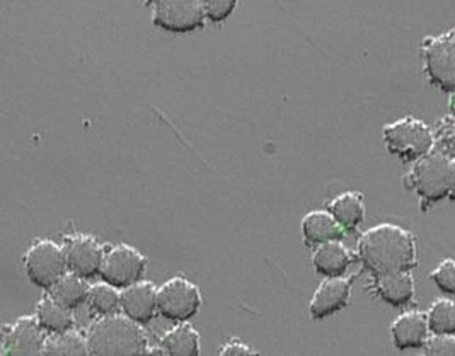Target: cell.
<instances>
[{"label":"cell","mask_w":455,"mask_h":356,"mask_svg":"<svg viewBox=\"0 0 455 356\" xmlns=\"http://www.w3.org/2000/svg\"><path fill=\"white\" fill-rule=\"evenodd\" d=\"M382 135L387 150L404 164L419 161L435 148L434 130L413 116L384 126Z\"/></svg>","instance_id":"277c9868"},{"label":"cell","mask_w":455,"mask_h":356,"mask_svg":"<svg viewBox=\"0 0 455 356\" xmlns=\"http://www.w3.org/2000/svg\"><path fill=\"white\" fill-rule=\"evenodd\" d=\"M423 352L427 355H455V335L428 336Z\"/></svg>","instance_id":"83f0119b"},{"label":"cell","mask_w":455,"mask_h":356,"mask_svg":"<svg viewBox=\"0 0 455 356\" xmlns=\"http://www.w3.org/2000/svg\"><path fill=\"white\" fill-rule=\"evenodd\" d=\"M356 257L372 278L413 272L418 265L416 239L411 232L395 224H379L358 239Z\"/></svg>","instance_id":"6da1fadb"},{"label":"cell","mask_w":455,"mask_h":356,"mask_svg":"<svg viewBox=\"0 0 455 356\" xmlns=\"http://www.w3.org/2000/svg\"><path fill=\"white\" fill-rule=\"evenodd\" d=\"M43 355H89L87 335L77 329L46 336Z\"/></svg>","instance_id":"7402d4cb"},{"label":"cell","mask_w":455,"mask_h":356,"mask_svg":"<svg viewBox=\"0 0 455 356\" xmlns=\"http://www.w3.org/2000/svg\"><path fill=\"white\" fill-rule=\"evenodd\" d=\"M428 81L443 92H455V28L421 43Z\"/></svg>","instance_id":"8992f818"},{"label":"cell","mask_w":455,"mask_h":356,"mask_svg":"<svg viewBox=\"0 0 455 356\" xmlns=\"http://www.w3.org/2000/svg\"><path fill=\"white\" fill-rule=\"evenodd\" d=\"M373 294L393 307H404L414 298V278L411 272L389 273L373 276Z\"/></svg>","instance_id":"2e32d148"},{"label":"cell","mask_w":455,"mask_h":356,"mask_svg":"<svg viewBox=\"0 0 455 356\" xmlns=\"http://www.w3.org/2000/svg\"><path fill=\"white\" fill-rule=\"evenodd\" d=\"M89 355H145L148 339L142 324L128 315H100L87 329Z\"/></svg>","instance_id":"7a4b0ae2"},{"label":"cell","mask_w":455,"mask_h":356,"mask_svg":"<svg viewBox=\"0 0 455 356\" xmlns=\"http://www.w3.org/2000/svg\"><path fill=\"white\" fill-rule=\"evenodd\" d=\"M451 200H455V157L451 159Z\"/></svg>","instance_id":"f546056e"},{"label":"cell","mask_w":455,"mask_h":356,"mask_svg":"<svg viewBox=\"0 0 455 356\" xmlns=\"http://www.w3.org/2000/svg\"><path fill=\"white\" fill-rule=\"evenodd\" d=\"M200 341L198 331L185 320L164 333L159 344L164 346L167 355H200Z\"/></svg>","instance_id":"44dd1931"},{"label":"cell","mask_w":455,"mask_h":356,"mask_svg":"<svg viewBox=\"0 0 455 356\" xmlns=\"http://www.w3.org/2000/svg\"><path fill=\"white\" fill-rule=\"evenodd\" d=\"M219 355H258V352L252 346H249L248 343L232 337L219 350Z\"/></svg>","instance_id":"f1b7e54d"},{"label":"cell","mask_w":455,"mask_h":356,"mask_svg":"<svg viewBox=\"0 0 455 356\" xmlns=\"http://www.w3.org/2000/svg\"><path fill=\"white\" fill-rule=\"evenodd\" d=\"M430 278L440 289V292L455 298V259H443L434 272L430 273Z\"/></svg>","instance_id":"484cf974"},{"label":"cell","mask_w":455,"mask_h":356,"mask_svg":"<svg viewBox=\"0 0 455 356\" xmlns=\"http://www.w3.org/2000/svg\"><path fill=\"white\" fill-rule=\"evenodd\" d=\"M36 319L40 322L44 333H62L67 329H72L76 326V319L70 309L60 305L57 300L52 298V295H43L36 305Z\"/></svg>","instance_id":"ffe728a7"},{"label":"cell","mask_w":455,"mask_h":356,"mask_svg":"<svg viewBox=\"0 0 455 356\" xmlns=\"http://www.w3.org/2000/svg\"><path fill=\"white\" fill-rule=\"evenodd\" d=\"M120 300H122V290L103 280L91 285L87 305L92 314H115L120 309Z\"/></svg>","instance_id":"603a6c76"},{"label":"cell","mask_w":455,"mask_h":356,"mask_svg":"<svg viewBox=\"0 0 455 356\" xmlns=\"http://www.w3.org/2000/svg\"><path fill=\"white\" fill-rule=\"evenodd\" d=\"M157 290L159 289L148 280H140L124 287L122 289L120 311L140 324H148L159 314Z\"/></svg>","instance_id":"4fadbf2b"},{"label":"cell","mask_w":455,"mask_h":356,"mask_svg":"<svg viewBox=\"0 0 455 356\" xmlns=\"http://www.w3.org/2000/svg\"><path fill=\"white\" fill-rule=\"evenodd\" d=\"M435 147L451 159L455 157V118H442L435 126Z\"/></svg>","instance_id":"d4e9b609"},{"label":"cell","mask_w":455,"mask_h":356,"mask_svg":"<svg viewBox=\"0 0 455 356\" xmlns=\"http://www.w3.org/2000/svg\"><path fill=\"white\" fill-rule=\"evenodd\" d=\"M352 298V278L326 276L309 302V315L312 320H323L326 317L343 311Z\"/></svg>","instance_id":"7c38bea8"},{"label":"cell","mask_w":455,"mask_h":356,"mask_svg":"<svg viewBox=\"0 0 455 356\" xmlns=\"http://www.w3.org/2000/svg\"><path fill=\"white\" fill-rule=\"evenodd\" d=\"M428 326L435 335H455V298H438L430 305Z\"/></svg>","instance_id":"cb8c5ba5"},{"label":"cell","mask_w":455,"mask_h":356,"mask_svg":"<svg viewBox=\"0 0 455 356\" xmlns=\"http://www.w3.org/2000/svg\"><path fill=\"white\" fill-rule=\"evenodd\" d=\"M328 210L347 232L356 231L365 220L363 194L358 191H347L338 194L328 203Z\"/></svg>","instance_id":"ac0fdd59"},{"label":"cell","mask_w":455,"mask_h":356,"mask_svg":"<svg viewBox=\"0 0 455 356\" xmlns=\"http://www.w3.org/2000/svg\"><path fill=\"white\" fill-rule=\"evenodd\" d=\"M353 261L355 254L341 241L324 242L312 251V266L323 276H345Z\"/></svg>","instance_id":"e0dca14e"},{"label":"cell","mask_w":455,"mask_h":356,"mask_svg":"<svg viewBox=\"0 0 455 356\" xmlns=\"http://www.w3.org/2000/svg\"><path fill=\"white\" fill-rule=\"evenodd\" d=\"M404 186L418 194L421 210H428L449 198L451 157L435 148L414 162L411 172L404 176Z\"/></svg>","instance_id":"3957f363"},{"label":"cell","mask_w":455,"mask_h":356,"mask_svg":"<svg viewBox=\"0 0 455 356\" xmlns=\"http://www.w3.org/2000/svg\"><path fill=\"white\" fill-rule=\"evenodd\" d=\"M348 232L332 217L330 210H314L302 218V237L309 248L331 241H343Z\"/></svg>","instance_id":"9a60e30c"},{"label":"cell","mask_w":455,"mask_h":356,"mask_svg":"<svg viewBox=\"0 0 455 356\" xmlns=\"http://www.w3.org/2000/svg\"><path fill=\"white\" fill-rule=\"evenodd\" d=\"M63 251L68 272L77 273L87 280L101 273L106 252L103 244L96 237L87 233L68 235L65 239Z\"/></svg>","instance_id":"8fae6325"},{"label":"cell","mask_w":455,"mask_h":356,"mask_svg":"<svg viewBox=\"0 0 455 356\" xmlns=\"http://www.w3.org/2000/svg\"><path fill=\"white\" fill-rule=\"evenodd\" d=\"M152 7V22L169 33H193L205 26L207 14L200 0H147Z\"/></svg>","instance_id":"ba28073f"},{"label":"cell","mask_w":455,"mask_h":356,"mask_svg":"<svg viewBox=\"0 0 455 356\" xmlns=\"http://www.w3.org/2000/svg\"><path fill=\"white\" fill-rule=\"evenodd\" d=\"M449 109H451V115L455 118V92L451 94V99H449Z\"/></svg>","instance_id":"4dcf8cb0"},{"label":"cell","mask_w":455,"mask_h":356,"mask_svg":"<svg viewBox=\"0 0 455 356\" xmlns=\"http://www.w3.org/2000/svg\"><path fill=\"white\" fill-rule=\"evenodd\" d=\"M46 335L36 315H21L2 328V355H43Z\"/></svg>","instance_id":"30bf717a"},{"label":"cell","mask_w":455,"mask_h":356,"mask_svg":"<svg viewBox=\"0 0 455 356\" xmlns=\"http://www.w3.org/2000/svg\"><path fill=\"white\" fill-rule=\"evenodd\" d=\"M147 257L130 244H116L104 256L101 278L104 281L124 289L144 278L147 272Z\"/></svg>","instance_id":"9c48e42d"},{"label":"cell","mask_w":455,"mask_h":356,"mask_svg":"<svg viewBox=\"0 0 455 356\" xmlns=\"http://www.w3.org/2000/svg\"><path fill=\"white\" fill-rule=\"evenodd\" d=\"M22 263L28 280L44 292H48L68 272L63 246L50 239L33 242V246L24 254Z\"/></svg>","instance_id":"5b68a950"},{"label":"cell","mask_w":455,"mask_h":356,"mask_svg":"<svg viewBox=\"0 0 455 356\" xmlns=\"http://www.w3.org/2000/svg\"><path fill=\"white\" fill-rule=\"evenodd\" d=\"M432 335L427 314L421 311H408L394 319L391 324V336L397 350L423 348L428 336Z\"/></svg>","instance_id":"5bb4252c"},{"label":"cell","mask_w":455,"mask_h":356,"mask_svg":"<svg viewBox=\"0 0 455 356\" xmlns=\"http://www.w3.org/2000/svg\"><path fill=\"white\" fill-rule=\"evenodd\" d=\"M200 4L204 5L207 20L219 24L228 21L232 12L235 11L239 0H200Z\"/></svg>","instance_id":"4316f807"},{"label":"cell","mask_w":455,"mask_h":356,"mask_svg":"<svg viewBox=\"0 0 455 356\" xmlns=\"http://www.w3.org/2000/svg\"><path fill=\"white\" fill-rule=\"evenodd\" d=\"M91 285L87 283V278H84L77 273L67 272L62 278L48 290L53 300H57L60 305L74 311L81 307L84 302H87Z\"/></svg>","instance_id":"d6986e66"},{"label":"cell","mask_w":455,"mask_h":356,"mask_svg":"<svg viewBox=\"0 0 455 356\" xmlns=\"http://www.w3.org/2000/svg\"><path fill=\"white\" fill-rule=\"evenodd\" d=\"M159 314L171 322H185L198 314L204 297L187 276H172L157 290Z\"/></svg>","instance_id":"52a82bcc"}]
</instances>
